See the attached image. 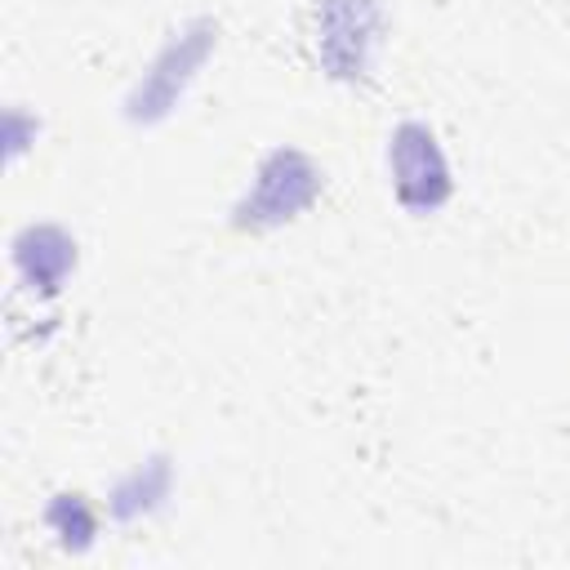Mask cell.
<instances>
[{
  "label": "cell",
  "mask_w": 570,
  "mask_h": 570,
  "mask_svg": "<svg viewBox=\"0 0 570 570\" xmlns=\"http://www.w3.org/2000/svg\"><path fill=\"white\" fill-rule=\"evenodd\" d=\"M325 187V169L303 151V147H272L258 165L249 187L232 205V227L236 232H276L307 214Z\"/></svg>",
  "instance_id": "6da1fadb"
},
{
  "label": "cell",
  "mask_w": 570,
  "mask_h": 570,
  "mask_svg": "<svg viewBox=\"0 0 570 570\" xmlns=\"http://www.w3.org/2000/svg\"><path fill=\"white\" fill-rule=\"evenodd\" d=\"M218 45V22L214 18H187L160 49L156 58L142 67V76L134 80V89L125 94V116L134 125H156L165 120L183 94L191 89V80L200 76V67L209 62Z\"/></svg>",
  "instance_id": "7a4b0ae2"
},
{
  "label": "cell",
  "mask_w": 570,
  "mask_h": 570,
  "mask_svg": "<svg viewBox=\"0 0 570 570\" xmlns=\"http://www.w3.org/2000/svg\"><path fill=\"white\" fill-rule=\"evenodd\" d=\"M383 0H321L316 4V67L338 85H361L374 71L383 45Z\"/></svg>",
  "instance_id": "3957f363"
},
{
  "label": "cell",
  "mask_w": 570,
  "mask_h": 570,
  "mask_svg": "<svg viewBox=\"0 0 570 570\" xmlns=\"http://www.w3.org/2000/svg\"><path fill=\"white\" fill-rule=\"evenodd\" d=\"M387 183H392L396 205L405 214H414V218L436 214L454 196L450 156H445V147H441L432 125L401 120L387 134Z\"/></svg>",
  "instance_id": "277c9868"
},
{
  "label": "cell",
  "mask_w": 570,
  "mask_h": 570,
  "mask_svg": "<svg viewBox=\"0 0 570 570\" xmlns=\"http://www.w3.org/2000/svg\"><path fill=\"white\" fill-rule=\"evenodd\" d=\"M13 272L18 285L36 298H53L76 272V236L58 223H27L13 236Z\"/></svg>",
  "instance_id": "5b68a950"
},
{
  "label": "cell",
  "mask_w": 570,
  "mask_h": 570,
  "mask_svg": "<svg viewBox=\"0 0 570 570\" xmlns=\"http://www.w3.org/2000/svg\"><path fill=\"white\" fill-rule=\"evenodd\" d=\"M169 490H174V463L165 454H147L129 472H120L111 481V490H107V517H116V521H142V517H151V512L165 508Z\"/></svg>",
  "instance_id": "8992f818"
},
{
  "label": "cell",
  "mask_w": 570,
  "mask_h": 570,
  "mask_svg": "<svg viewBox=\"0 0 570 570\" xmlns=\"http://www.w3.org/2000/svg\"><path fill=\"white\" fill-rule=\"evenodd\" d=\"M45 525H49V534L67 548V552H85L94 539H98V508L80 494V490H62V494H53L49 499V508H45Z\"/></svg>",
  "instance_id": "52a82bcc"
}]
</instances>
